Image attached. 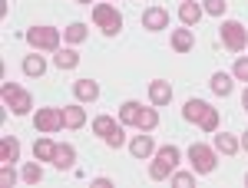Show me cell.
<instances>
[{"label":"cell","mask_w":248,"mask_h":188,"mask_svg":"<svg viewBox=\"0 0 248 188\" xmlns=\"http://www.w3.org/2000/svg\"><path fill=\"white\" fill-rule=\"evenodd\" d=\"M179 159H182V152L175 149V145H162V149H155V162L149 165V178H153V182H166L172 172H175Z\"/></svg>","instance_id":"1"},{"label":"cell","mask_w":248,"mask_h":188,"mask_svg":"<svg viewBox=\"0 0 248 188\" xmlns=\"http://www.w3.org/2000/svg\"><path fill=\"white\" fill-rule=\"evenodd\" d=\"M0 96H3V106H7L14 116H27L30 109H33V96L27 93V89H20V86H14V83H3Z\"/></svg>","instance_id":"2"},{"label":"cell","mask_w":248,"mask_h":188,"mask_svg":"<svg viewBox=\"0 0 248 188\" xmlns=\"http://www.w3.org/2000/svg\"><path fill=\"white\" fill-rule=\"evenodd\" d=\"M93 20H96V27H99L106 37H116V33L123 30V17H119V10H116L113 3H96Z\"/></svg>","instance_id":"3"},{"label":"cell","mask_w":248,"mask_h":188,"mask_svg":"<svg viewBox=\"0 0 248 188\" xmlns=\"http://www.w3.org/2000/svg\"><path fill=\"white\" fill-rule=\"evenodd\" d=\"M215 155H218V152H215V145H202V142H192L189 145V162H192V172H195V175H209L212 169H215Z\"/></svg>","instance_id":"4"},{"label":"cell","mask_w":248,"mask_h":188,"mask_svg":"<svg viewBox=\"0 0 248 188\" xmlns=\"http://www.w3.org/2000/svg\"><path fill=\"white\" fill-rule=\"evenodd\" d=\"M27 43L33 50H60V30L57 27H30L27 30Z\"/></svg>","instance_id":"5"},{"label":"cell","mask_w":248,"mask_h":188,"mask_svg":"<svg viewBox=\"0 0 248 188\" xmlns=\"http://www.w3.org/2000/svg\"><path fill=\"white\" fill-rule=\"evenodd\" d=\"M222 43H225V50H232V53H242L248 46V30L238 20H225L222 23Z\"/></svg>","instance_id":"6"},{"label":"cell","mask_w":248,"mask_h":188,"mask_svg":"<svg viewBox=\"0 0 248 188\" xmlns=\"http://www.w3.org/2000/svg\"><path fill=\"white\" fill-rule=\"evenodd\" d=\"M33 126H37V132H43V135H53V132H60V129H63V109H53V106L37 109V116H33Z\"/></svg>","instance_id":"7"},{"label":"cell","mask_w":248,"mask_h":188,"mask_svg":"<svg viewBox=\"0 0 248 188\" xmlns=\"http://www.w3.org/2000/svg\"><path fill=\"white\" fill-rule=\"evenodd\" d=\"M212 113L209 102H202V99H189L186 106H182V119L186 122H195V126H202V119Z\"/></svg>","instance_id":"8"},{"label":"cell","mask_w":248,"mask_h":188,"mask_svg":"<svg viewBox=\"0 0 248 188\" xmlns=\"http://www.w3.org/2000/svg\"><path fill=\"white\" fill-rule=\"evenodd\" d=\"M149 102L153 106H169L172 102V86L166 79H153L149 83Z\"/></svg>","instance_id":"9"},{"label":"cell","mask_w":248,"mask_h":188,"mask_svg":"<svg viewBox=\"0 0 248 188\" xmlns=\"http://www.w3.org/2000/svg\"><path fill=\"white\" fill-rule=\"evenodd\" d=\"M142 27H146V30H166V27H169V10L149 7V10L142 14Z\"/></svg>","instance_id":"10"},{"label":"cell","mask_w":248,"mask_h":188,"mask_svg":"<svg viewBox=\"0 0 248 188\" xmlns=\"http://www.w3.org/2000/svg\"><path fill=\"white\" fill-rule=\"evenodd\" d=\"M53 165H57L60 172H70L73 165H77V149H73L70 142H60L57 155H53Z\"/></svg>","instance_id":"11"},{"label":"cell","mask_w":248,"mask_h":188,"mask_svg":"<svg viewBox=\"0 0 248 188\" xmlns=\"http://www.w3.org/2000/svg\"><path fill=\"white\" fill-rule=\"evenodd\" d=\"M73 93H77L79 102H96L99 99V83L96 79H77L73 83Z\"/></svg>","instance_id":"12"},{"label":"cell","mask_w":248,"mask_h":188,"mask_svg":"<svg viewBox=\"0 0 248 188\" xmlns=\"http://www.w3.org/2000/svg\"><path fill=\"white\" fill-rule=\"evenodd\" d=\"M202 14H205V10H202V3H195V0H182V3H179V20H182L186 27H195V23L202 20Z\"/></svg>","instance_id":"13"},{"label":"cell","mask_w":248,"mask_h":188,"mask_svg":"<svg viewBox=\"0 0 248 188\" xmlns=\"http://www.w3.org/2000/svg\"><path fill=\"white\" fill-rule=\"evenodd\" d=\"M20 159V142L14 135H3L0 139V165H14Z\"/></svg>","instance_id":"14"},{"label":"cell","mask_w":248,"mask_h":188,"mask_svg":"<svg viewBox=\"0 0 248 188\" xmlns=\"http://www.w3.org/2000/svg\"><path fill=\"white\" fill-rule=\"evenodd\" d=\"M86 126V109L83 106H63V129H83Z\"/></svg>","instance_id":"15"},{"label":"cell","mask_w":248,"mask_h":188,"mask_svg":"<svg viewBox=\"0 0 248 188\" xmlns=\"http://www.w3.org/2000/svg\"><path fill=\"white\" fill-rule=\"evenodd\" d=\"M129 152H133L136 159H149V155L155 152V142H153V135H146V132H142V135H136L133 142H129Z\"/></svg>","instance_id":"16"},{"label":"cell","mask_w":248,"mask_h":188,"mask_svg":"<svg viewBox=\"0 0 248 188\" xmlns=\"http://www.w3.org/2000/svg\"><path fill=\"white\" fill-rule=\"evenodd\" d=\"M192 46H195V33H192L189 27L186 30H172V50L175 53H189Z\"/></svg>","instance_id":"17"},{"label":"cell","mask_w":248,"mask_h":188,"mask_svg":"<svg viewBox=\"0 0 248 188\" xmlns=\"http://www.w3.org/2000/svg\"><path fill=\"white\" fill-rule=\"evenodd\" d=\"M53 155H57V142H53V139L43 135V139L33 142V159H37V162H53Z\"/></svg>","instance_id":"18"},{"label":"cell","mask_w":248,"mask_h":188,"mask_svg":"<svg viewBox=\"0 0 248 188\" xmlns=\"http://www.w3.org/2000/svg\"><path fill=\"white\" fill-rule=\"evenodd\" d=\"M238 149H242V142H238L235 135H229V132H218V135H215V152H222V155H235Z\"/></svg>","instance_id":"19"},{"label":"cell","mask_w":248,"mask_h":188,"mask_svg":"<svg viewBox=\"0 0 248 188\" xmlns=\"http://www.w3.org/2000/svg\"><path fill=\"white\" fill-rule=\"evenodd\" d=\"M139 113H142V102L129 99V102H123V106H119V122H123V126H136Z\"/></svg>","instance_id":"20"},{"label":"cell","mask_w":248,"mask_h":188,"mask_svg":"<svg viewBox=\"0 0 248 188\" xmlns=\"http://www.w3.org/2000/svg\"><path fill=\"white\" fill-rule=\"evenodd\" d=\"M155 126H159V113H155L153 106H142V113H139V119H136V129L139 132H153Z\"/></svg>","instance_id":"21"},{"label":"cell","mask_w":248,"mask_h":188,"mask_svg":"<svg viewBox=\"0 0 248 188\" xmlns=\"http://www.w3.org/2000/svg\"><path fill=\"white\" fill-rule=\"evenodd\" d=\"M209 86H212L215 96H232V76L229 73H212Z\"/></svg>","instance_id":"22"},{"label":"cell","mask_w":248,"mask_h":188,"mask_svg":"<svg viewBox=\"0 0 248 188\" xmlns=\"http://www.w3.org/2000/svg\"><path fill=\"white\" fill-rule=\"evenodd\" d=\"M53 63H57L60 70H77V66H79V53H77V50H57Z\"/></svg>","instance_id":"23"},{"label":"cell","mask_w":248,"mask_h":188,"mask_svg":"<svg viewBox=\"0 0 248 188\" xmlns=\"http://www.w3.org/2000/svg\"><path fill=\"white\" fill-rule=\"evenodd\" d=\"M93 132L99 135V139L113 135V132H116V119H113V116H96V119H93Z\"/></svg>","instance_id":"24"},{"label":"cell","mask_w":248,"mask_h":188,"mask_svg":"<svg viewBox=\"0 0 248 188\" xmlns=\"http://www.w3.org/2000/svg\"><path fill=\"white\" fill-rule=\"evenodd\" d=\"M23 73L27 76H43L46 73V59L37 57V53H33V57H23Z\"/></svg>","instance_id":"25"},{"label":"cell","mask_w":248,"mask_h":188,"mask_svg":"<svg viewBox=\"0 0 248 188\" xmlns=\"http://www.w3.org/2000/svg\"><path fill=\"white\" fill-rule=\"evenodd\" d=\"M63 40H66V43H83V40H86V23H70V27L63 30Z\"/></svg>","instance_id":"26"},{"label":"cell","mask_w":248,"mask_h":188,"mask_svg":"<svg viewBox=\"0 0 248 188\" xmlns=\"http://www.w3.org/2000/svg\"><path fill=\"white\" fill-rule=\"evenodd\" d=\"M23 182H27V185H40V182H43V169H40V162L23 165Z\"/></svg>","instance_id":"27"},{"label":"cell","mask_w":248,"mask_h":188,"mask_svg":"<svg viewBox=\"0 0 248 188\" xmlns=\"http://www.w3.org/2000/svg\"><path fill=\"white\" fill-rule=\"evenodd\" d=\"M169 182L175 188H192V185H195V172H172Z\"/></svg>","instance_id":"28"},{"label":"cell","mask_w":248,"mask_h":188,"mask_svg":"<svg viewBox=\"0 0 248 188\" xmlns=\"http://www.w3.org/2000/svg\"><path fill=\"white\" fill-rule=\"evenodd\" d=\"M202 10L212 14V17H222L229 10V0H202Z\"/></svg>","instance_id":"29"},{"label":"cell","mask_w":248,"mask_h":188,"mask_svg":"<svg viewBox=\"0 0 248 188\" xmlns=\"http://www.w3.org/2000/svg\"><path fill=\"white\" fill-rule=\"evenodd\" d=\"M103 142H106L109 149H123V145H126V132H123V122H119V126H116V132H113V135H106Z\"/></svg>","instance_id":"30"},{"label":"cell","mask_w":248,"mask_h":188,"mask_svg":"<svg viewBox=\"0 0 248 188\" xmlns=\"http://www.w3.org/2000/svg\"><path fill=\"white\" fill-rule=\"evenodd\" d=\"M232 76H235L238 83H248V57H238V59H235V70H232Z\"/></svg>","instance_id":"31"},{"label":"cell","mask_w":248,"mask_h":188,"mask_svg":"<svg viewBox=\"0 0 248 188\" xmlns=\"http://www.w3.org/2000/svg\"><path fill=\"white\" fill-rule=\"evenodd\" d=\"M202 132H218V109H212L205 119H202V126H199Z\"/></svg>","instance_id":"32"},{"label":"cell","mask_w":248,"mask_h":188,"mask_svg":"<svg viewBox=\"0 0 248 188\" xmlns=\"http://www.w3.org/2000/svg\"><path fill=\"white\" fill-rule=\"evenodd\" d=\"M14 182H17L14 165H3V169H0V185H3V188H14Z\"/></svg>","instance_id":"33"},{"label":"cell","mask_w":248,"mask_h":188,"mask_svg":"<svg viewBox=\"0 0 248 188\" xmlns=\"http://www.w3.org/2000/svg\"><path fill=\"white\" fill-rule=\"evenodd\" d=\"M242 109L248 113V86H245V93H242Z\"/></svg>","instance_id":"34"},{"label":"cell","mask_w":248,"mask_h":188,"mask_svg":"<svg viewBox=\"0 0 248 188\" xmlns=\"http://www.w3.org/2000/svg\"><path fill=\"white\" fill-rule=\"evenodd\" d=\"M242 149L248 152V132H245V135H242Z\"/></svg>","instance_id":"35"},{"label":"cell","mask_w":248,"mask_h":188,"mask_svg":"<svg viewBox=\"0 0 248 188\" xmlns=\"http://www.w3.org/2000/svg\"><path fill=\"white\" fill-rule=\"evenodd\" d=\"M79 3H86V7H90V3H93V0H79Z\"/></svg>","instance_id":"36"},{"label":"cell","mask_w":248,"mask_h":188,"mask_svg":"<svg viewBox=\"0 0 248 188\" xmlns=\"http://www.w3.org/2000/svg\"><path fill=\"white\" fill-rule=\"evenodd\" d=\"M245 185H248V175H245Z\"/></svg>","instance_id":"37"}]
</instances>
